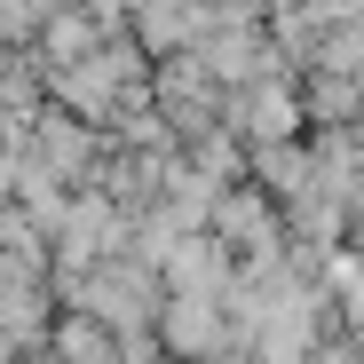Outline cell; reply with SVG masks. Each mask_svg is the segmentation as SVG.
Returning <instances> with one entry per match:
<instances>
[{
    "instance_id": "cell-1",
    "label": "cell",
    "mask_w": 364,
    "mask_h": 364,
    "mask_svg": "<svg viewBox=\"0 0 364 364\" xmlns=\"http://www.w3.org/2000/svg\"><path fill=\"white\" fill-rule=\"evenodd\" d=\"M64 309H87L111 333H151V317H159V269L135 262V254H103V262H87V269L64 277Z\"/></svg>"
},
{
    "instance_id": "cell-2",
    "label": "cell",
    "mask_w": 364,
    "mask_h": 364,
    "mask_svg": "<svg viewBox=\"0 0 364 364\" xmlns=\"http://www.w3.org/2000/svg\"><path fill=\"white\" fill-rule=\"evenodd\" d=\"M159 341L166 356H191V364H230L246 356V333L230 317V293H159Z\"/></svg>"
},
{
    "instance_id": "cell-3",
    "label": "cell",
    "mask_w": 364,
    "mask_h": 364,
    "mask_svg": "<svg viewBox=\"0 0 364 364\" xmlns=\"http://www.w3.org/2000/svg\"><path fill=\"white\" fill-rule=\"evenodd\" d=\"M206 230L237 254V269H254V262H277V254H285V206L262 191V182H222L214 206H206Z\"/></svg>"
},
{
    "instance_id": "cell-4",
    "label": "cell",
    "mask_w": 364,
    "mask_h": 364,
    "mask_svg": "<svg viewBox=\"0 0 364 364\" xmlns=\"http://www.w3.org/2000/svg\"><path fill=\"white\" fill-rule=\"evenodd\" d=\"M222 95H230V103H222V127L246 143V151L285 143V135H301V127H309V111H301L293 80H277V72H262V80H246V87H222Z\"/></svg>"
},
{
    "instance_id": "cell-5",
    "label": "cell",
    "mask_w": 364,
    "mask_h": 364,
    "mask_svg": "<svg viewBox=\"0 0 364 364\" xmlns=\"http://www.w3.org/2000/svg\"><path fill=\"white\" fill-rule=\"evenodd\" d=\"M206 24V0H127V32L143 55H174V48H191Z\"/></svg>"
}]
</instances>
